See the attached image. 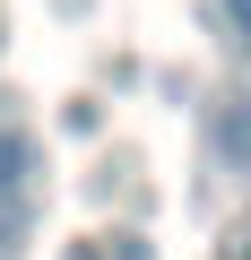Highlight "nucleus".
Segmentation results:
<instances>
[{"label": "nucleus", "instance_id": "nucleus-4", "mask_svg": "<svg viewBox=\"0 0 251 260\" xmlns=\"http://www.w3.org/2000/svg\"><path fill=\"white\" fill-rule=\"evenodd\" d=\"M242 260H251V251H242Z\"/></svg>", "mask_w": 251, "mask_h": 260}, {"label": "nucleus", "instance_id": "nucleus-1", "mask_svg": "<svg viewBox=\"0 0 251 260\" xmlns=\"http://www.w3.org/2000/svg\"><path fill=\"white\" fill-rule=\"evenodd\" d=\"M26 174H35V139L26 130H0V191H26Z\"/></svg>", "mask_w": 251, "mask_h": 260}, {"label": "nucleus", "instance_id": "nucleus-2", "mask_svg": "<svg viewBox=\"0 0 251 260\" xmlns=\"http://www.w3.org/2000/svg\"><path fill=\"white\" fill-rule=\"evenodd\" d=\"M26 243V191H0V260H18Z\"/></svg>", "mask_w": 251, "mask_h": 260}, {"label": "nucleus", "instance_id": "nucleus-3", "mask_svg": "<svg viewBox=\"0 0 251 260\" xmlns=\"http://www.w3.org/2000/svg\"><path fill=\"white\" fill-rule=\"evenodd\" d=\"M234 26H242V35H251V0H234Z\"/></svg>", "mask_w": 251, "mask_h": 260}]
</instances>
